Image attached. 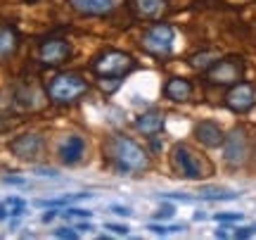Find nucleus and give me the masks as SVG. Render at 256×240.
I'll list each match as a JSON object with an SVG mask.
<instances>
[{"label": "nucleus", "mask_w": 256, "mask_h": 240, "mask_svg": "<svg viewBox=\"0 0 256 240\" xmlns=\"http://www.w3.org/2000/svg\"><path fill=\"white\" fill-rule=\"evenodd\" d=\"M223 159L230 166H242L249 159V140L244 129H232L223 140Z\"/></svg>", "instance_id": "nucleus-8"}, {"label": "nucleus", "mask_w": 256, "mask_h": 240, "mask_svg": "<svg viewBox=\"0 0 256 240\" xmlns=\"http://www.w3.org/2000/svg\"><path fill=\"white\" fill-rule=\"evenodd\" d=\"M10 152L24 162H38L46 155V138L40 133H22L10 140Z\"/></svg>", "instance_id": "nucleus-7"}, {"label": "nucleus", "mask_w": 256, "mask_h": 240, "mask_svg": "<svg viewBox=\"0 0 256 240\" xmlns=\"http://www.w3.org/2000/svg\"><path fill=\"white\" fill-rule=\"evenodd\" d=\"M107 157L119 169V174H140L150 164L145 148L133 138L119 136V133L107 140Z\"/></svg>", "instance_id": "nucleus-1"}, {"label": "nucleus", "mask_w": 256, "mask_h": 240, "mask_svg": "<svg viewBox=\"0 0 256 240\" xmlns=\"http://www.w3.org/2000/svg\"><path fill=\"white\" fill-rule=\"evenodd\" d=\"M19 48V34L10 24H0V60H8L17 53Z\"/></svg>", "instance_id": "nucleus-14"}, {"label": "nucleus", "mask_w": 256, "mask_h": 240, "mask_svg": "<svg viewBox=\"0 0 256 240\" xmlns=\"http://www.w3.org/2000/svg\"><path fill=\"white\" fill-rule=\"evenodd\" d=\"M36 174H40V176H57L55 171H50V169H38Z\"/></svg>", "instance_id": "nucleus-29"}, {"label": "nucleus", "mask_w": 256, "mask_h": 240, "mask_svg": "<svg viewBox=\"0 0 256 240\" xmlns=\"http://www.w3.org/2000/svg\"><path fill=\"white\" fill-rule=\"evenodd\" d=\"M8 204H10V207H12V209H10V212H12V214H24V207H26L22 197H10V200H8Z\"/></svg>", "instance_id": "nucleus-21"}, {"label": "nucleus", "mask_w": 256, "mask_h": 240, "mask_svg": "<svg viewBox=\"0 0 256 240\" xmlns=\"http://www.w3.org/2000/svg\"><path fill=\"white\" fill-rule=\"evenodd\" d=\"M57 155L62 159V164H66V166L78 164L83 159V155H86V140H83L81 136H76V133L66 136V138L62 140V145L57 148Z\"/></svg>", "instance_id": "nucleus-11"}, {"label": "nucleus", "mask_w": 256, "mask_h": 240, "mask_svg": "<svg viewBox=\"0 0 256 240\" xmlns=\"http://www.w3.org/2000/svg\"><path fill=\"white\" fill-rule=\"evenodd\" d=\"M138 67L136 57L124 53V50H104L102 55L95 57V62L90 65L92 74L98 79H124Z\"/></svg>", "instance_id": "nucleus-4"}, {"label": "nucleus", "mask_w": 256, "mask_h": 240, "mask_svg": "<svg viewBox=\"0 0 256 240\" xmlns=\"http://www.w3.org/2000/svg\"><path fill=\"white\" fill-rule=\"evenodd\" d=\"M242 214H216V221H240Z\"/></svg>", "instance_id": "nucleus-25"}, {"label": "nucleus", "mask_w": 256, "mask_h": 240, "mask_svg": "<svg viewBox=\"0 0 256 240\" xmlns=\"http://www.w3.org/2000/svg\"><path fill=\"white\" fill-rule=\"evenodd\" d=\"M2 181H5V183H24V178H22V176H5Z\"/></svg>", "instance_id": "nucleus-27"}, {"label": "nucleus", "mask_w": 256, "mask_h": 240, "mask_svg": "<svg viewBox=\"0 0 256 240\" xmlns=\"http://www.w3.org/2000/svg\"><path fill=\"white\" fill-rule=\"evenodd\" d=\"M104 228H110V231L116 233V235H128V226H124V223H107Z\"/></svg>", "instance_id": "nucleus-22"}, {"label": "nucleus", "mask_w": 256, "mask_h": 240, "mask_svg": "<svg viewBox=\"0 0 256 240\" xmlns=\"http://www.w3.org/2000/svg\"><path fill=\"white\" fill-rule=\"evenodd\" d=\"M216 62V57L211 55V53H200V55H194L190 60V65L194 67V69H204V67H211Z\"/></svg>", "instance_id": "nucleus-19"}, {"label": "nucleus", "mask_w": 256, "mask_h": 240, "mask_svg": "<svg viewBox=\"0 0 256 240\" xmlns=\"http://www.w3.org/2000/svg\"><path fill=\"white\" fill-rule=\"evenodd\" d=\"M244 74V62L240 57H223L206 67V81L214 86H235Z\"/></svg>", "instance_id": "nucleus-6"}, {"label": "nucleus", "mask_w": 256, "mask_h": 240, "mask_svg": "<svg viewBox=\"0 0 256 240\" xmlns=\"http://www.w3.org/2000/svg\"><path fill=\"white\" fill-rule=\"evenodd\" d=\"M86 91H88V81L81 74L64 72L48 83V100L55 105H72V102L81 100Z\"/></svg>", "instance_id": "nucleus-3"}, {"label": "nucleus", "mask_w": 256, "mask_h": 240, "mask_svg": "<svg viewBox=\"0 0 256 240\" xmlns=\"http://www.w3.org/2000/svg\"><path fill=\"white\" fill-rule=\"evenodd\" d=\"M69 3L83 15H107L116 5L114 0H69Z\"/></svg>", "instance_id": "nucleus-16"}, {"label": "nucleus", "mask_w": 256, "mask_h": 240, "mask_svg": "<svg viewBox=\"0 0 256 240\" xmlns=\"http://www.w3.org/2000/svg\"><path fill=\"white\" fill-rule=\"evenodd\" d=\"M152 233H156V235H166V233H176V231H183L185 226H159V223H150L147 226Z\"/></svg>", "instance_id": "nucleus-20"}, {"label": "nucleus", "mask_w": 256, "mask_h": 240, "mask_svg": "<svg viewBox=\"0 0 256 240\" xmlns=\"http://www.w3.org/2000/svg\"><path fill=\"white\" fill-rule=\"evenodd\" d=\"M174 214H176L174 207H162V209H159V212L154 214V219H171Z\"/></svg>", "instance_id": "nucleus-24"}, {"label": "nucleus", "mask_w": 256, "mask_h": 240, "mask_svg": "<svg viewBox=\"0 0 256 240\" xmlns=\"http://www.w3.org/2000/svg\"><path fill=\"white\" fill-rule=\"evenodd\" d=\"M136 129L140 133H145V136H156L164 129V117L159 112H145L136 119Z\"/></svg>", "instance_id": "nucleus-15"}, {"label": "nucleus", "mask_w": 256, "mask_h": 240, "mask_svg": "<svg viewBox=\"0 0 256 240\" xmlns=\"http://www.w3.org/2000/svg\"><path fill=\"white\" fill-rule=\"evenodd\" d=\"M174 46H176V31L171 24H154L145 31L142 36V48H145L150 55L154 57H166L174 53Z\"/></svg>", "instance_id": "nucleus-5"}, {"label": "nucleus", "mask_w": 256, "mask_h": 240, "mask_svg": "<svg viewBox=\"0 0 256 240\" xmlns=\"http://www.w3.org/2000/svg\"><path fill=\"white\" fill-rule=\"evenodd\" d=\"M52 216H57V212H48L46 216H43V221H50V219H52Z\"/></svg>", "instance_id": "nucleus-30"}, {"label": "nucleus", "mask_w": 256, "mask_h": 240, "mask_svg": "<svg viewBox=\"0 0 256 240\" xmlns=\"http://www.w3.org/2000/svg\"><path fill=\"white\" fill-rule=\"evenodd\" d=\"M52 235H55V238H76V235H78V233L76 231H72V228H57L55 233H52Z\"/></svg>", "instance_id": "nucleus-23"}, {"label": "nucleus", "mask_w": 256, "mask_h": 240, "mask_svg": "<svg viewBox=\"0 0 256 240\" xmlns=\"http://www.w3.org/2000/svg\"><path fill=\"white\" fill-rule=\"evenodd\" d=\"M171 166L176 169V174L188 178V181H202V178H209L214 174V164L209 162V157H204L202 152H197L185 143H176L174 145Z\"/></svg>", "instance_id": "nucleus-2"}, {"label": "nucleus", "mask_w": 256, "mask_h": 240, "mask_svg": "<svg viewBox=\"0 0 256 240\" xmlns=\"http://www.w3.org/2000/svg\"><path fill=\"white\" fill-rule=\"evenodd\" d=\"M202 197L204 200H235L238 193H226V190H218V188H206V190H202Z\"/></svg>", "instance_id": "nucleus-18"}, {"label": "nucleus", "mask_w": 256, "mask_h": 240, "mask_svg": "<svg viewBox=\"0 0 256 240\" xmlns=\"http://www.w3.org/2000/svg\"><path fill=\"white\" fill-rule=\"evenodd\" d=\"M194 138L200 140L204 148H218L226 140V133H223V129L216 121H200L194 126Z\"/></svg>", "instance_id": "nucleus-12"}, {"label": "nucleus", "mask_w": 256, "mask_h": 240, "mask_svg": "<svg viewBox=\"0 0 256 240\" xmlns=\"http://www.w3.org/2000/svg\"><path fill=\"white\" fill-rule=\"evenodd\" d=\"M76 228H78V231H88V228H92V226H88V223H78Z\"/></svg>", "instance_id": "nucleus-31"}, {"label": "nucleus", "mask_w": 256, "mask_h": 240, "mask_svg": "<svg viewBox=\"0 0 256 240\" xmlns=\"http://www.w3.org/2000/svg\"><path fill=\"white\" fill-rule=\"evenodd\" d=\"M256 105V86L252 83H235L226 95V107L238 114H244Z\"/></svg>", "instance_id": "nucleus-10"}, {"label": "nucleus", "mask_w": 256, "mask_h": 240, "mask_svg": "<svg viewBox=\"0 0 256 240\" xmlns=\"http://www.w3.org/2000/svg\"><path fill=\"white\" fill-rule=\"evenodd\" d=\"M164 95L168 98V100H174V102L190 100L192 83L185 81V79H180V76H174V79H168V81L164 83Z\"/></svg>", "instance_id": "nucleus-13"}, {"label": "nucleus", "mask_w": 256, "mask_h": 240, "mask_svg": "<svg viewBox=\"0 0 256 240\" xmlns=\"http://www.w3.org/2000/svg\"><path fill=\"white\" fill-rule=\"evenodd\" d=\"M112 212H116V214H121V216H130V209H126V207H112Z\"/></svg>", "instance_id": "nucleus-28"}, {"label": "nucleus", "mask_w": 256, "mask_h": 240, "mask_svg": "<svg viewBox=\"0 0 256 240\" xmlns=\"http://www.w3.org/2000/svg\"><path fill=\"white\" fill-rule=\"evenodd\" d=\"M133 8L140 17L159 19L166 12V0H133Z\"/></svg>", "instance_id": "nucleus-17"}, {"label": "nucleus", "mask_w": 256, "mask_h": 240, "mask_svg": "<svg viewBox=\"0 0 256 240\" xmlns=\"http://www.w3.org/2000/svg\"><path fill=\"white\" fill-rule=\"evenodd\" d=\"M69 57H72V46L66 41H62V38L43 41L40 48H38V60H40V65H46V67H60Z\"/></svg>", "instance_id": "nucleus-9"}, {"label": "nucleus", "mask_w": 256, "mask_h": 240, "mask_svg": "<svg viewBox=\"0 0 256 240\" xmlns=\"http://www.w3.org/2000/svg\"><path fill=\"white\" fill-rule=\"evenodd\" d=\"M69 216H81V219H88L90 216V212H86V209H69Z\"/></svg>", "instance_id": "nucleus-26"}]
</instances>
